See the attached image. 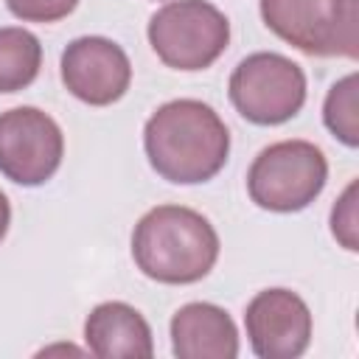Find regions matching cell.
I'll return each instance as SVG.
<instances>
[{
  "label": "cell",
  "instance_id": "1",
  "mask_svg": "<svg viewBox=\"0 0 359 359\" xmlns=\"http://www.w3.org/2000/svg\"><path fill=\"white\" fill-rule=\"evenodd\" d=\"M149 165L174 185L213 180L230 154V132L219 112L196 98H177L151 112L143 126Z\"/></svg>",
  "mask_w": 359,
  "mask_h": 359
},
{
  "label": "cell",
  "instance_id": "2",
  "mask_svg": "<svg viewBox=\"0 0 359 359\" xmlns=\"http://www.w3.org/2000/svg\"><path fill=\"white\" fill-rule=\"evenodd\" d=\"M219 233L185 205H157L140 216L132 233V258L137 269L168 286L202 280L219 258Z\"/></svg>",
  "mask_w": 359,
  "mask_h": 359
},
{
  "label": "cell",
  "instance_id": "3",
  "mask_svg": "<svg viewBox=\"0 0 359 359\" xmlns=\"http://www.w3.org/2000/svg\"><path fill=\"white\" fill-rule=\"evenodd\" d=\"M328 182V160L311 140H280L258 151L247 171L250 199L272 213L309 208Z\"/></svg>",
  "mask_w": 359,
  "mask_h": 359
},
{
  "label": "cell",
  "instance_id": "4",
  "mask_svg": "<svg viewBox=\"0 0 359 359\" xmlns=\"http://www.w3.org/2000/svg\"><path fill=\"white\" fill-rule=\"evenodd\" d=\"M149 45L171 70H205L230 42L227 17L208 0H171L149 20Z\"/></svg>",
  "mask_w": 359,
  "mask_h": 359
},
{
  "label": "cell",
  "instance_id": "5",
  "mask_svg": "<svg viewBox=\"0 0 359 359\" xmlns=\"http://www.w3.org/2000/svg\"><path fill=\"white\" fill-rule=\"evenodd\" d=\"M261 17L306 56H359L356 0H261Z\"/></svg>",
  "mask_w": 359,
  "mask_h": 359
},
{
  "label": "cell",
  "instance_id": "6",
  "mask_svg": "<svg viewBox=\"0 0 359 359\" xmlns=\"http://www.w3.org/2000/svg\"><path fill=\"white\" fill-rule=\"evenodd\" d=\"M236 112L255 126L292 121L306 104V73L283 53L258 50L236 65L227 81Z\"/></svg>",
  "mask_w": 359,
  "mask_h": 359
},
{
  "label": "cell",
  "instance_id": "7",
  "mask_svg": "<svg viewBox=\"0 0 359 359\" xmlns=\"http://www.w3.org/2000/svg\"><path fill=\"white\" fill-rule=\"evenodd\" d=\"M65 157L59 123L36 107L0 112V174L17 185L36 188L48 182Z\"/></svg>",
  "mask_w": 359,
  "mask_h": 359
},
{
  "label": "cell",
  "instance_id": "8",
  "mask_svg": "<svg viewBox=\"0 0 359 359\" xmlns=\"http://www.w3.org/2000/svg\"><path fill=\"white\" fill-rule=\"evenodd\" d=\"M62 81L70 95L90 107L121 101L132 84L126 50L107 36H79L62 50Z\"/></svg>",
  "mask_w": 359,
  "mask_h": 359
},
{
  "label": "cell",
  "instance_id": "9",
  "mask_svg": "<svg viewBox=\"0 0 359 359\" xmlns=\"http://www.w3.org/2000/svg\"><path fill=\"white\" fill-rule=\"evenodd\" d=\"M250 348L261 359H297L311 342V311L292 289H264L244 311Z\"/></svg>",
  "mask_w": 359,
  "mask_h": 359
},
{
  "label": "cell",
  "instance_id": "10",
  "mask_svg": "<svg viewBox=\"0 0 359 359\" xmlns=\"http://www.w3.org/2000/svg\"><path fill=\"white\" fill-rule=\"evenodd\" d=\"M171 351L180 359H236V323L222 306L185 303L171 317Z\"/></svg>",
  "mask_w": 359,
  "mask_h": 359
},
{
  "label": "cell",
  "instance_id": "11",
  "mask_svg": "<svg viewBox=\"0 0 359 359\" xmlns=\"http://www.w3.org/2000/svg\"><path fill=\"white\" fill-rule=\"evenodd\" d=\"M87 351L98 359H149L154 339L146 317L121 300L98 303L84 320Z\"/></svg>",
  "mask_w": 359,
  "mask_h": 359
},
{
  "label": "cell",
  "instance_id": "12",
  "mask_svg": "<svg viewBox=\"0 0 359 359\" xmlns=\"http://www.w3.org/2000/svg\"><path fill=\"white\" fill-rule=\"evenodd\" d=\"M42 45L39 39L17 25L0 28V93H20L39 76Z\"/></svg>",
  "mask_w": 359,
  "mask_h": 359
},
{
  "label": "cell",
  "instance_id": "13",
  "mask_svg": "<svg viewBox=\"0 0 359 359\" xmlns=\"http://www.w3.org/2000/svg\"><path fill=\"white\" fill-rule=\"evenodd\" d=\"M323 121L339 143H345L348 149L359 146V79L356 73H348L328 90L325 104H323Z\"/></svg>",
  "mask_w": 359,
  "mask_h": 359
},
{
  "label": "cell",
  "instance_id": "14",
  "mask_svg": "<svg viewBox=\"0 0 359 359\" xmlns=\"http://www.w3.org/2000/svg\"><path fill=\"white\" fill-rule=\"evenodd\" d=\"M356 230H359V216H356V182H351V185L345 188V194L339 196V202L334 205V210H331V233H334V238H337L345 250L356 252V250H359Z\"/></svg>",
  "mask_w": 359,
  "mask_h": 359
},
{
  "label": "cell",
  "instance_id": "15",
  "mask_svg": "<svg viewBox=\"0 0 359 359\" xmlns=\"http://www.w3.org/2000/svg\"><path fill=\"white\" fill-rule=\"evenodd\" d=\"M6 6L22 22H56L73 14L79 0H6Z\"/></svg>",
  "mask_w": 359,
  "mask_h": 359
},
{
  "label": "cell",
  "instance_id": "16",
  "mask_svg": "<svg viewBox=\"0 0 359 359\" xmlns=\"http://www.w3.org/2000/svg\"><path fill=\"white\" fill-rule=\"evenodd\" d=\"M8 224H11V205H8V196L0 191V241L8 233Z\"/></svg>",
  "mask_w": 359,
  "mask_h": 359
}]
</instances>
